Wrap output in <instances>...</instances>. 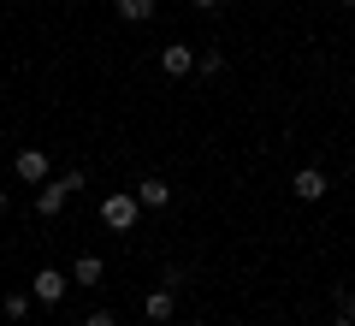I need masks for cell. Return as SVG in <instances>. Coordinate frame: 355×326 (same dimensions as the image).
<instances>
[{"label":"cell","mask_w":355,"mask_h":326,"mask_svg":"<svg viewBox=\"0 0 355 326\" xmlns=\"http://www.w3.org/2000/svg\"><path fill=\"white\" fill-rule=\"evenodd\" d=\"M137 213H142L137 190H113V196L101 202V226L107 231H130V226H137Z\"/></svg>","instance_id":"cell-1"},{"label":"cell","mask_w":355,"mask_h":326,"mask_svg":"<svg viewBox=\"0 0 355 326\" xmlns=\"http://www.w3.org/2000/svg\"><path fill=\"white\" fill-rule=\"evenodd\" d=\"M172 314H178V291L154 285L148 297H142V320H148V326H166V320H172Z\"/></svg>","instance_id":"cell-2"},{"label":"cell","mask_w":355,"mask_h":326,"mask_svg":"<svg viewBox=\"0 0 355 326\" xmlns=\"http://www.w3.org/2000/svg\"><path fill=\"white\" fill-rule=\"evenodd\" d=\"M160 72L166 77H190L196 72V48H190V42H166V48H160Z\"/></svg>","instance_id":"cell-3"},{"label":"cell","mask_w":355,"mask_h":326,"mask_svg":"<svg viewBox=\"0 0 355 326\" xmlns=\"http://www.w3.org/2000/svg\"><path fill=\"white\" fill-rule=\"evenodd\" d=\"M30 291H36V302H60L65 291H71V273H60V267H42V273L30 279Z\"/></svg>","instance_id":"cell-4"},{"label":"cell","mask_w":355,"mask_h":326,"mask_svg":"<svg viewBox=\"0 0 355 326\" xmlns=\"http://www.w3.org/2000/svg\"><path fill=\"white\" fill-rule=\"evenodd\" d=\"M12 172L24 178V184H48V154H42V149H18L12 154Z\"/></svg>","instance_id":"cell-5"},{"label":"cell","mask_w":355,"mask_h":326,"mask_svg":"<svg viewBox=\"0 0 355 326\" xmlns=\"http://www.w3.org/2000/svg\"><path fill=\"white\" fill-rule=\"evenodd\" d=\"M291 190H296V202H320L326 196V172H320V166H296Z\"/></svg>","instance_id":"cell-6"},{"label":"cell","mask_w":355,"mask_h":326,"mask_svg":"<svg viewBox=\"0 0 355 326\" xmlns=\"http://www.w3.org/2000/svg\"><path fill=\"white\" fill-rule=\"evenodd\" d=\"M65 202H71V190H65V184H60V178H48V184H42V190H36V213H42V220H53V213H60V208H65Z\"/></svg>","instance_id":"cell-7"},{"label":"cell","mask_w":355,"mask_h":326,"mask_svg":"<svg viewBox=\"0 0 355 326\" xmlns=\"http://www.w3.org/2000/svg\"><path fill=\"white\" fill-rule=\"evenodd\" d=\"M137 202H142V208H154V213H160L166 202H172V184H166V178H142V184H137Z\"/></svg>","instance_id":"cell-8"},{"label":"cell","mask_w":355,"mask_h":326,"mask_svg":"<svg viewBox=\"0 0 355 326\" xmlns=\"http://www.w3.org/2000/svg\"><path fill=\"white\" fill-rule=\"evenodd\" d=\"M101 273H107L101 255H77L71 261V285H101Z\"/></svg>","instance_id":"cell-9"},{"label":"cell","mask_w":355,"mask_h":326,"mask_svg":"<svg viewBox=\"0 0 355 326\" xmlns=\"http://www.w3.org/2000/svg\"><path fill=\"white\" fill-rule=\"evenodd\" d=\"M119 6V18H130V24H148L154 18V0H113Z\"/></svg>","instance_id":"cell-10"},{"label":"cell","mask_w":355,"mask_h":326,"mask_svg":"<svg viewBox=\"0 0 355 326\" xmlns=\"http://www.w3.org/2000/svg\"><path fill=\"white\" fill-rule=\"evenodd\" d=\"M0 309H6V320H24V314L36 309V291H12V297L0 302Z\"/></svg>","instance_id":"cell-11"},{"label":"cell","mask_w":355,"mask_h":326,"mask_svg":"<svg viewBox=\"0 0 355 326\" xmlns=\"http://www.w3.org/2000/svg\"><path fill=\"white\" fill-rule=\"evenodd\" d=\"M331 309H338V314H349V320H355V291H349V285H331Z\"/></svg>","instance_id":"cell-12"},{"label":"cell","mask_w":355,"mask_h":326,"mask_svg":"<svg viewBox=\"0 0 355 326\" xmlns=\"http://www.w3.org/2000/svg\"><path fill=\"white\" fill-rule=\"evenodd\" d=\"M196 65H202V77H219V72H225V54H219V48H207Z\"/></svg>","instance_id":"cell-13"},{"label":"cell","mask_w":355,"mask_h":326,"mask_svg":"<svg viewBox=\"0 0 355 326\" xmlns=\"http://www.w3.org/2000/svg\"><path fill=\"white\" fill-rule=\"evenodd\" d=\"M83 326H119V320H113V314H107V309H95V314H89Z\"/></svg>","instance_id":"cell-14"},{"label":"cell","mask_w":355,"mask_h":326,"mask_svg":"<svg viewBox=\"0 0 355 326\" xmlns=\"http://www.w3.org/2000/svg\"><path fill=\"white\" fill-rule=\"evenodd\" d=\"M190 6H202V13H214V6H219V0H190Z\"/></svg>","instance_id":"cell-15"},{"label":"cell","mask_w":355,"mask_h":326,"mask_svg":"<svg viewBox=\"0 0 355 326\" xmlns=\"http://www.w3.org/2000/svg\"><path fill=\"white\" fill-rule=\"evenodd\" d=\"M331 326H355V320H349V314H338V320H331Z\"/></svg>","instance_id":"cell-16"},{"label":"cell","mask_w":355,"mask_h":326,"mask_svg":"<svg viewBox=\"0 0 355 326\" xmlns=\"http://www.w3.org/2000/svg\"><path fill=\"white\" fill-rule=\"evenodd\" d=\"M0 208H6V190H0Z\"/></svg>","instance_id":"cell-17"},{"label":"cell","mask_w":355,"mask_h":326,"mask_svg":"<svg viewBox=\"0 0 355 326\" xmlns=\"http://www.w3.org/2000/svg\"><path fill=\"white\" fill-rule=\"evenodd\" d=\"M343 6H355V0H343Z\"/></svg>","instance_id":"cell-18"},{"label":"cell","mask_w":355,"mask_h":326,"mask_svg":"<svg viewBox=\"0 0 355 326\" xmlns=\"http://www.w3.org/2000/svg\"><path fill=\"white\" fill-rule=\"evenodd\" d=\"M190 326H202V320H190Z\"/></svg>","instance_id":"cell-19"}]
</instances>
